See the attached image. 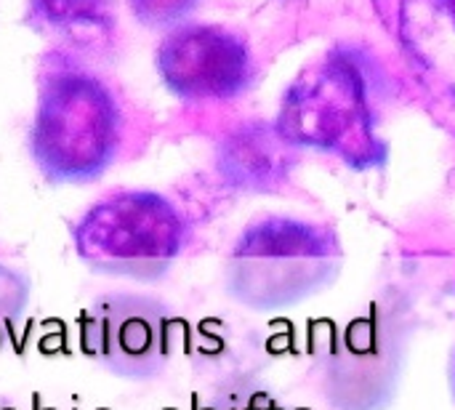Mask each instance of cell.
Here are the masks:
<instances>
[{"label":"cell","instance_id":"6da1fadb","mask_svg":"<svg viewBox=\"0 0 455 410\" xmlns=\"http://www.w3.org/2000/svg\"><path fill=\"white\" fill-rule=\"evenodd\" d=\"M123 115L112 91L75 67L45 75L29 133L40 173L56 184L99 179L120 147Z\"/></svg>","mask_w":455,"mask_h":410},{"label":"cell","instance_id":"7a4b0ae2","mask_svg":"<svg viewBox=\"0 0 455 410\" xmlns=\"http://www.w3.org/2000/svg\"><path fill=\"white\" fill-rule=\"evenodd\" d=\"M277 131L285 141L328 149L357 168L376 165L387 155L373 131L368 77L349 51H331L296 77Z\"/></svg>","mask_w":455,"mask_h":410},{"label":"cell","instance_id":"3957f363","mask_svg":"<svg viewBox=\"0 0 455 410\" xmlns=\"http://www.w3.org/2000/svg\"><path fill=\"white\" fill-rule=\"evenodd\" d=\"M341 261L331 229L299 219H264L232 251L235 293L251 307H288L331 283Z\"/></svg>","mask_w":455,"mask_h":410},{"label":"cell","instance_id":"277c9868","mask_svg":"<svg viewBox=\"0 0 455 410\" xmlns=\"http://www.w3.org/2000/svg\"><path fill=\"white\" fill-rule=\"evenodd\" d=\"M187 227L157 192H115L91 205L75 227L77 256L96 272L152 280L181 253Z\"/></svg>","mask_w":455,"mask_h":410},{"label":"cell","instance_id":"5b68a950","mask_svg":"<svg viewBox=\"0 0 455 410\" xmlns=\"http://www.w3.org/2000/svg\"><path fill=\"white\" fill-rule=\"evenodd\" d=\"M403 342L381 315L355 318L328 347L325 382L341 410H379L395 392Z\"/></svg>","mask_w":455,"mask_h":410},{"label":"cell","instance_id":"8992f818","mask_svg":"<svg viewBox=\"0 0 455 410\" xmlns=\"http://www.w3.org/2000/svg\"><path fill=\"white\" fill-rule=\"evenodd\" d=\"M157 69L163 83L181 99H232L251 77V53L235 32L192 24L160 43Z\"/></svg>","mask_w":455,"mask_h":410},{"label":"cell","instance_id":"52a82bcc","mask_svg":"<svg viewBox=\"0 0 455 410\" xmlns=\"http://www.w3.org/2000/svg\"><path fill=\"white\" fill-rule=\"evenodd\" d=\"M395 32L413 64L455 93V0H389Z\"/></svg>","mask_w":455,"mask_h":410},{"label":"cell","instance_id":"ba28073f","mask_svg":"<svg viewBox=\"0 0 455 410\" xmlns=\"http://www.w3.org/2000/svg\"><path fill=\"white\" fill-rule=\"evenodd\" d=\"M29 24L75 48H101L117 24V0H29Z\"/></svg>","mask_w":455,"mask_h":410},{"label":"cell","instance_id":"9c48e42d","mask_svg":"<svg viewBox=\"0 0 455 410\" xmlns=\"http://www.w3.org/2000/svg\"><path fill=\"white\" fill-rule=\"evenodd\" d=\"M128 3L139 21L149 27H165L189 16L200 0H128Z\"/></svg>","mask_w":455,"mask_h":410},{"label":"cell","instance_id":"30bf717a","mask_svg":"<svg viewBox=\"0 0 455 410\" xmlns=\"http://www.w3.org/2000/svg\"><path fill=\"white\" fill-rule=\"evenodd\" d=\"M453 398H455V355H453Z\"/></svg>","mask_w":455,"mask_h":410}]
</instances>
